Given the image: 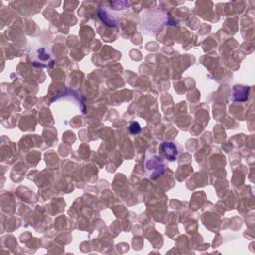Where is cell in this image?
<instances>
[{"mask_svg":"<svg viewBox=\"0 0 255 255\" xmlns=\"http://www.w3.org/2000/svg\"><path fill=\"white\" fill-rule=\"evenodd\" d=\"M167 169L166 159L159 155L149 154L144 160L145 175L150 179H157L163 175Z\"/></svg>","mask_w":255,"mask_h":255,"instance_id":"cell-1","label":"cell"},{"mask_svg":"<svg viewBox=\"0 0 255 255\" xmlns=\"http://www.w3.org/2000/svg\"><path fill=\"white\" fill-rule=\"evenodd\" d=\"M30 61L36 67L47 68L53 65L55 58H54L49 48L45 46H39L32 50L30 54Z\"/></svg>","mask_w":255,"mask_h":255,"instance_id":"cell-2","label":"cell"},{"mask_svg":"<svg viewBox=\"0 0 255 255\" xmlns=\"http://www.w3.org/2000/svg\"><path fill=\"white\" fill-rule=\"evenodd\" d=\"M160 152L162 154V158L168 159L169 161H175L178 158V147L176 145L175 143L171 142V141H167V142H163L160 144Z\"/></svg>","mask_w":255,"mask_h":255,"instance_id":"cell-3","label":"cell"},{"mask_svg":"<svg viewBox=\"0 0 255 255\" xmlns=\"http://www.w3.org/2000/svg\"><path fill=\"white\" fill-rule=\"evenodd\" d=\"M250 88L244 85H235L231 90V101L243 103L248 100Z\"/></svg>","mask_w":255,"mask_h":255,"instance_id":"cell-4","label":"cell"},{"mask_svg":"<svg viewBox=\"0 0 255 255\" xmlns=\"http://www.w3.org/2000/svg\"><path fill=\"white\" fill-rule=\"evenodd\" d=\"M99 16L102 19V21L108 25V26H111V27H115L118 25V19L116 16H113L110 11L106 8H101L99 10Z\"/></svg>","mask_w":255,"mask_h":255,"instance_id":"cell-5","label":"cell"},{"mask_svg":"<svg viewBox=\"0 0 255 255\" xmlns=\"http://www.w3.org/2000/svg\"><path fill=\"white\" fill-rule=\"evenodd\" d=\"M129 131L132 135H138L141 133L142 128L138 122H133L129 127Z\"/></svg>","mask_w":255,"mask_h":255,"instance_id":"cell-6","label":"cell"}]
</instances>
